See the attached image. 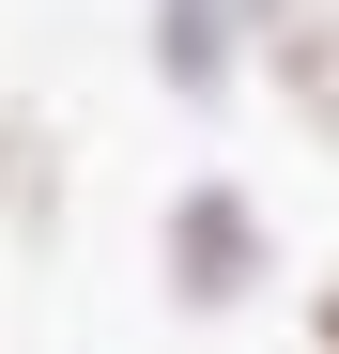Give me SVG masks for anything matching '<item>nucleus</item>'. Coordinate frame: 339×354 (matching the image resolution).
Here are the masks:
<instances>
[{
  "label": "nucleus",
  "mask_w": 339,
  "mask_h": 354,
  "mask_svg": "<svg viewBox=\"0 0 339 354\" xmlns=\"http://www.w3.org/2000/svg\"><path fill=\"white\" fill-rule=\"evenodd\" d=\"M277 277V216L247 169H185L154 201V308L170 324H247V292Z\"/></svg>",
  "instance_id": "nucleus-1"
},
{
  "label": "nucleus",
  "mask_w": 339,
  "mask_h": 354,
  "mask_svg": "<svg viewBox=\"0 0 339 354\" xmlns=\"http://www.w3.org/2000/svg\"><path fill=\"white\" fill-rule=\"evenodd\" d=\"M247 93L309 154H339V0H247Z\"/></svg>",
  "instance_id": "nucleus-2"
},
{
  "label": "nucleus",
  "mask_w": 339,
  "mask_h": 354,
  "mask_svg": "<svg viewBox=\"0 0 339 354\" xmlns=\"http://www.w3.org/2000/svg\"><path fill=\"white\" fill-rule=\"evenodd\" d=\"M139 77L216 124V108H247V0H139Z\"/></svg>",
  "instance_id": "nucleus-3"
},
{
  "label": "nucleus",
  "mask_w": 339,
  "mask_h": 354,
  "mask_svg": "<svg viewBox=\"0 0 339 354\" xmlns=\"http://www.w3.org/2000/svg\"><path fill=\"white\" fill-rule=\"evenodd\" d=\"M62 216H77V139H62V108H0V247H62Z\"/></svg>",
  "instance_id": "nucleus-4"
},
{
  "label": "nucleus",
  "mask_w": 339,
  "mask_h": 354,
  "mask_svg": "<svg viewBox=\"0 0 339 354\" xmlns=\"http://www.w3.org/2000/svg\"><path fill=\"white\" fill-rule=\"evenodd\" d=\"M293 354H339V262H324V277L293 292Z\"/></svg>",
  "instance_id": "nucleus-5"
}]
</instances>
